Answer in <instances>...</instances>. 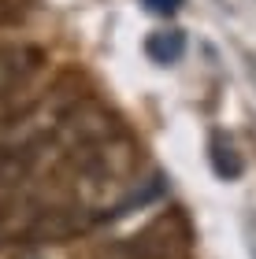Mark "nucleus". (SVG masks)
I'll list each match as a JSON object with an SVG mask.
<instances>
[{
    "label": "nucleus",
    "instance_id": "f03ea898",
    "mask_svg": "<svg viewBox=\"0 0 256 259\" xmlns=\"http://www.w3.org/2000/svg\"><path fill=\"white\" fill-rule=\"evenodd\" d=\"M145 52H149V60H156V63H174L186 52V33L182 30H160L145 41Z\"/></svg>",
    "mask_w": 256,
    "mask_h": 259
},
{
    "label": "nucleus",
    "instance_id": "7ed1b4c3",
    "mask_svg": "<svg viewBox=\"0 0 256 259\" xmlns=\"http://www.w3.org/2000/svg\"><path fill=\"white\" fill-rule=\"evenodd\" d=\"M212 167H215L219 178H238L241 174V159H238V152H234L230 141L212 137Z\"/></svg>",
    "mask_w": 256,
    "mask_h": 259
},
{
    "label": "nucleus",
    "instance_id": "20e7f679",
    "mask_svg": "<svg viewBox=\"0 0 256 259\" xmlns=\"http://www.w3.org/2000/svg\"><path fill=\"white\" fill-rule=\"evenodd\" d=\"M149 11H156V15H178L182 0H145Z\"/></svg>",
    "mask_w": 256,
    "mask_h": 259
},
{
    "label": "nucleus",
    "instance_id": "f257e3e1",
    "mask_svg": "<svg viewBox=\"0 0 256 259\" xmlns=\"http://www.w3.org/2000/svg\"><path fill=\"white\" fill-rule=\"evenodd\" d=\"M38 67H41V52L38 49H26V45L4 49V52H0V93L22 85Z\"/></svg>",
    "mask_w": 256,
    "mask_h": 259
}]
</instances>
